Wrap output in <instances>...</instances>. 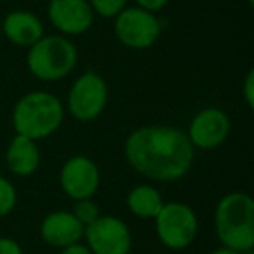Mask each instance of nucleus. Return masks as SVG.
<instances>
[{"label":"nucleus","mask_w":254,"mask_h":254,"mask_svg":"<svg viewBox=\"0 0 254 254\" xmlns=\"http://www.w3.org/2000/svg\"><path fill=\"white\" fill-rule=\"evenodd\" d=\"M124 153L136 173L164 183L181 180L193 164V146L187 132L169 126H146L132 131Z\"/></svg>","instance_id":"1"},{"label":"nucleus","mask_w":254,"mask_h":254,"mask_svg":"<svg viewBox=\"0 0 254 254\" xmlns=\"http://www.w3.org/2000/svg\"><path fill=\"white\" fill-rule=\"evenodd\" d=\"M216 233L223 247L249 253L254 246V200L244 191L228 193L218 202Z\"/></svg>","instance_id":"2"},{"label":"nucleus","mask_w":254,"mask_h":254,"mask_svg":"<svg viewBox=\"0 0 254 254\" xmlns=\"http://www.w3.org/2000/svg\"><path fill=\"white\" fill-rule=\"evenodd\" d=\"M63 117L64 108L56 96L46 91H33L16 103L12 126L16 134L37 141L54 134L60 129Z\"/></svg>","instance_id":"3"},{"label":"nucleus","mask_w":254,"mask_h":254,"mask_svg":"<svg viewBox=\"0 0 254 254\" xmlns=\"http://www.w3.org/2000/svg\"><path fill=\"white\" fill-rule=\"evenodd\" d=\"M77 47L63 35H44L28 47L26 64L32 75L46 82L61 80L77 64Z\"/></svg>","instance_id":"4"},{"label":"nucleus","mask_w":254,"mask_h":254,"mask_svg":"<svg viewBox=\"0 0 254 254\" xmlns=\"http://www.w3.org/2000/svg\"><path fill=\"white\" fill-rule=\"evenodd\" d=\"M155 230L166 247L180 251L188 247L198 233V219L195 211L183 202L164 204L155 216Z\"/></svg>","instance_id":"5"},{"label":"nucleus","mask_w":254,"mask_h":254,"mask_svg":"<svg viewBox=\"0 0 254 254\" xmlns=\"http://www.w3.org/2000/svg\"><path fill=\"white\" fill-rule=\"evenodd\" d=\"M160 21L141 7H126L115 16V35L129 49H148L160 37Z\"/></svg>","instance_id":"6"},{"label":"nucleus","mask_w":254,"mask_h":254,"mask_svg":"<svg viewBox=\"0 0 254 254\" xmlns=\"http://www.w3.org/2000/svg\"><path fill=\"white\" fill-rule=\"evenodd\" d=\"M108 101V85L94 71L80 75L68 92V110L77 120L89 122L103 113Z\"/></svg>","instance_id":"7"},{"label":"nucleus","mask_w":254,"mask_h":254,"mask_svg":"<svg viewBox=\"0 0 254 254\" xmlns=\"http://www.w3.org/2000/svg\"><path fill=\"white\" fill-rule=\"evenodd\" d=\"M84 239L92 254H129L132 237L129 226L115 216H99L84 228Z\"/></svg>","instance_id":"8"},{"label":"nucleus","mask_w":254,"mask_h":254,"mask_svg":"<svg viewBox=\"0 0 254 254\" xmlns=\"http://www.w3.org/2000/svg\"><path fill=\"white\" fill-rule=\"evenodd\" d=\"M99 169L94 160L85 155H75L64 162L60 174L63 191L71 200L91 198L99 188Z\"/></svg>","instance_id":"9"},{"label":"nucleus","mask_w":254,"mask_h":254,"mask_svg":"<svg viewBox=\"0 0 254 254\" xmlns=\"http://www.w3.org/2000/svg\"><path fill=\"white\" fill-rule=\"evenodd\" d=\"M230 134V119L219 108H205L191 119L188 139L193 148L212 150L223 145Z\"/></svg>","instance_id":"10"},{"label":"nucleus","mask_w":254,"mask_h":254,"mask_svg":"<svg viewBox=\"0 0 254 254\" xmlns=\"http://www.w3.org/2000/svg\"><path fill=\"white\" fill-rule=\"evenodd\" d=\"M47 14L54 28L64 35H82L94 23L89 0H51Z\"/></svg>","instance_id":"11"},{"label":"nucleus","mask_w":254,"mask_h":254,"mask_svg":"<svg viewBox=\"0 0 254 254\" xmlns=\"http://www.w3.org/2000/svg\"><path fill=\"white\" fill-rule=\"evenodd\" d=\"M40 237L53 247H68L84 239V225L70 211H54L40 223Z\"/></svg>","instance_id":"12"},{"label":"nucleus","mask_w":254,"mask_h":254,"mask_svg":"<svg viewBox=\"0 0 254 254\" xmlns=\"http://www.w3.org/2000/svg\"><path fill=\"white\" fill-rule=\"evenodd\" d=\"M4 33L14 46L32 47L44 37V26L33 12L12 11L4 19Z\"/></svg>","instance_id":"13"},{"label":"nucleus","mask_w":254,"mask_h":254,"mask_svg":"<svg viewBox=\"0 0 254 254\" xmlns=\"http://www.w3.org/2000/svg\"><path fill=\"white\" fill-rule=\"evenodd\" d=\"M5 162L16 176H32L40 166V152L33 139L16 134L5 153Z\"/></svg>","instance_id":"14"},{"label":"nucleus","mask_w":254,"mask_h":254,"mask_svg":"<svg viewBox=\"0 0 254 254\" xmlns=\"http://www.w3.org/2000/svg\"><path fill=\"white\" fill-rule=\"evenodd\" d=\"M164 205L162 195L152 185H139L127 195V207L134 216L143 219H155Z\"/></svg>","instance_id":"15"},{"label":"nucleus","mask_w":254,"mask_h":254,"mask_svg":"<svg viewBox=\"0 0 254 254\" xmlns=\"http://www.w3.org/2000/svg\"><path fill=\"white\" fill-rule=\"evenodd\" d=\"M71 214L78 219V221L84 225V228L87 225H91L92 221L99 218V207L96 205V202L92 198H82V200H75V205H73V211Z\"/></svg>","instance_id":"16"},{"label":"nucleus","mask_w":254,"mask_h":254,"mask_svg":"<svg viewBox=\"0 0 254 254\" xmlns=\"http://www.w3.org/2000/svg\"><path fill=\"white\" fill-rule=\"evenodd\" d=\"M16 202H18V193L14 185L0 176V218L7 216L16 207Z\"/></svg>","instance_id":"17"},{"label":"nucleus","mask_w":254,"mask_h":254,"mask_svg":"<svg viewBox=\"0 0 254 254\" xmlns=\"http://www.w3.org/2000/svg\"><path fill=\"white\" fill-rule=\"evenodd\" d=\"M129 0H89L92 11L103 18H115L122 9H126Z\"/></svg>","instance_id":"18"},{"label":"nucleus","mask_w":254,"mask_h":254,"mask_svg":"<svg viewBox=\"0 0 254 254\" xmlns=\"http://www.w3.org/2000/svg\"><path fill=\"white\" fill-rule=\"evenodd\" d=\"M0 254H23V249L14 239L0 237Z\"/></svg>","instance_id":"19"},{"label":"nucleus","mask_w":254,"mask_h":254,"mask_svg":"<svg viewBox=\"0 0 254 254\" xmlns=\"http://www.w3.org/2000/svg\"><path fill=\"white\" fill-rule=\"evenodd\" d=\"M244 98L246 103L249 105V108L254 106V71L249 70L246 80H244Z\"/></svg>","instance_id":"20"},{"label":"nucleus","mask_w":254,"mask_h":254,"mask_svg":"<svg viewBox=\"0 0 254 254\" xmlns=\"http://www.w3.org/2000/svg\"><path fill=\"white\" fill-rule=\"evenodd\" d=\"M169 0H136V4L138 7L145 9V11H150V12H157L160 9H164L167 5Z\"/></svg>","instance_id":"21"},{"label":"nucleus","mask_w":254,"mask_h":254,"mask_svg":"<svg viewBox=\"0 0 254 254\" xmlns=\"http://www.w3.org/2000/svg\"><path fill=\"white\" fill-rule=\"evenodd\" d=\"M61 254H92V253L87 246L77 242V244H71V246H68V247H63Z\"/></svg>","instance_id":"22"},{"label":"nucleus","mask_w":254,"mask_h":254,"mask_svg":"<svg viewBox=\"0 0 254 254\" xmlns=\"http://www.w3.org/2000/svg\"><path fill=\"white\" fill-rule=\"evenodd\" d=\"M211 254H244V253H239V251H233V249H228V247H219V249H214Z\"/></svg>","instance_id":"23"}]
</instances>
